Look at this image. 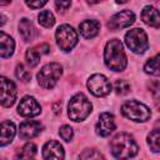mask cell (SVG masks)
<instances>
[{
	"label": "cell",
	"instance_id": "obj_18",
	"mask_svg": "<svg viewBox=\"0 0 160 160\" xmlns=\"http://www.w3.org/2000/svg\"><path fill=\"white\" fill-rule=\"evenodd\" d=\"M0 56L2 59L9 58L12 55L14 49H15V42L12 40V38H10L9 35H6L4 31L0 32Z\"/></svg>",
	"mask_w": 160,
	"mask_h": 160
},
{
	"label": "cell",
	"instance_id": "obj_11",
	"mask_svg": "<svg viewBox=\"0 0 160 160\" xmlns=\"http://www.w3.org/2000/svg\"><path fill=\"white\" fill-rule=\"evenodd\" d=\"M16 100V88L15 84L1 76V105L4 108H10Z\"/></svg>",
	"mask_w": 160,
	"mask_h": 160
},
{
	"label": "cell",
	"instance_id": "obj_9",
	"mask_svg": "<svg viewBox=\"0 0 160 160\" xmlns=\"http://www.w3.org/2000/svg\"><path fill=\"white\" fill-rule=\"evenodd\" d=\"M134 21H135L134 12L131 10H122L110 18V20L108 21V28L110 30H119L130 26Z\"/></svg>",
	"mask_w": 160,
	"mask_h": 160
},
{
	"label": "cell",
	"instance_id": "obj_35",
	"mask_svg": "<svg viewBox=\"0 0 160 160\" xmlns=\"http://www.w3.org/2000/svg\"><path fill=\"white\" fill-rule=\"evenodd\" d=\"M101 0H88V2H90V4H96V2H100Z\"/></svg>",
	"mask_w": 160,
	"mask_h": 160
},
{
	"label": "cell",
	"instance_id": "obj_22",
	"mask_svg": "<svg viewBox=\"0 0 160 160\" xmlns=\"http://www.w3.org/2000/svg\"><path fill=\"white\" fill-rule=\"evenodd\" d=\"M38 21L44 28H51L55 22V18H54V15L50 10H42L38 15Z\"/></svg>",
	"mask_w": 160,
	"mask_h": 160
},
{
	"label": "cell",
	"instance_id": "obj_4",
	"mask_svg": "<svg viewBox=\"0 0 160 160\" xmlns=\"http://www.w3.org/2000/svg\"><path fill=\"white\" fill-rule=\"evenodd\" d=\"M121 114L136 122H144L148 121L151 116L150 109L144 105L142 102H139L136 100H129L122 104L121 106Z\"/></svg>",
	"mask_w": 160,
	"mask_h": 160
},
{
	"label": "cell",
	"instance_id": "obj_6",
	"mask_svg": "<svg viewBox=\"0 0 160 160\" xmlns=\"http://www.w3.org/2000/svg\"><path fill=\"white\" fill-rule=\"evenodd\" d=\"M125 44L135 54H142L149 48L148 35L142 29L135 28L125 34Z\"/></svg>",
	"mask_w": 160,
	"mask_h": 160
},
{
	"label": "cell",
	"instance_id": "obj_8",
	"mask_svg": "<svg viewBox=\"0 0 160 160\" xmlns=\"http://www.w3.org/2000/svg\"><path fill=\"white\" fill-rule=\"evenodd\" d=\"M88 89L95 96H106L111 91V84L106 76L95 74L88 80Z\"/></svg>",
	"mask_w": 160,
	"mask_h": 160
},
{
	"label": "cell",
	"instance_id": "obj_17",
	"mask_svg": "<svg viewBox=\"0 0 160 160\" xmlns=\"http://www.w3.org/2000/svg\"><path fill=\"white\" fill-rule=\"evenodd\" d=\"M19 34L24 41H32L36 35V29L29 19H21L19 22Z\"/></svg>",
	"mask_w": 160,
	"mask_h": 160
},
{
	"label": "cell",
	"instance_id": "obj_26",
	"mask_svg": "<svg viewBox=\"0 0 160 160\" xmlns=\"http://www.w3.org/2000/svg\"><path fill=\"white\" fill-rule=\"evenodd\" d=\"M114 89H115V91H116V94H119V95H125V94H128L129 91H130V84L126 81V80H116L115 81V84H114Z\"/></svg>",
	"mask_w": 160,
	"mask_h": 160
},
{
	"label": "cell",
	"instance_id": "obj_16",
	"mask_svg": "<svg viewBox=\"0 0 160 160\" xmlns=\"http://www.w3.org/2000/svg\"><path fill=\"white\" fill-rule=\"evenodd\" d=\"M79 30L85 39H92L99 34L100 24L96 20H84L79 24Z\"/></svg>",
	"mask_w": 160,
	"mask_h": 160
},
{
	"label": "cell",
	"instance_id": "obj_32",
	"mask_svg": "<svg viewBox=\"0 0 160 160\" xmlns=\"http://www.w3.org/2000/svg\"><path fill=\"white\" fill-rule=\"evenodd\" d=\"M38 50H39L41 54H48L49 50H50V46H49L48 44H41V45L38 46Z\"/></svg>",
	"mask_w": 160,
	"mask_h": 160
},
{
	"label": "cell",
	"instance_id": "obj_34",
	"mask_svg": "<svg viewBox=\"0 0 160 160\" xmlns=\"http://www.w3.org/2000/svg\"><path fill=\"white\" fill-rule=\"evenodd\" d=\"M11 0H0V5L1 6H4V5H6V4H9Z\"/></svg>",
	"mask_w": 160,
	"mask_h": 160
},
{
	"label": "cell",
	"instance_id": "obj_2",
	"mask_svg": "<svg viewBox=\"0 0 160 160\" xmlns=\"http://www.w3.org/2000/svg\"><path fill=\"white\" fill-rule=\"evenodd\" d=\"M111 154L118 159H129L138 154V144L130 134L120 132L110 141Z\"/></svg>",
	"mask_w": 160,
	"mask_h": 160
},
{
	"label": "cell",
	"instance_id": "obj_23",
	"mask_svg": "<svg viewBox=\"0 0 160 160\" xmlns=\"http://www.w3.org/2000/svg\"><path fill=\"white\" fill-rule=\"evenodd\" d=\"M35 154H36V146H35V144L28 142L18 152V158H20V159H30V158H34Z\"/></svg>",
	"mask_w": 160,
	"mask_h": 160
},
{
	"label": "cell",
	"instance_id": "obj_28",
	"mask_svg": "<svg viewBox=\"0 0 160 160\" xmlns=\"http://www.w3.org/2000/svg\"><path fill=\"white\" fill-rule=\"evenodd\" d=\"M80 159H100V158H104L99 151L94 150V149H90V150H85L84 152H81L79 155Z\"/></svg>",
	"mask_w": 160,
	"mask_h": 160
},
{
	"label": "cell",
	"instance_id": "obj_3",
	"mask_svg": "<svg viewBox=\"0 0 160 160\" xmlns=\"http://www.w3.org/2000/svg\"><path fill=\"white\" fill-rule=\"evenodd\" d=\"M91 102L84 94H76L70 99L68 105V115L72 121H82L91 112Z\"/></svg>",
	"mask_w": 160,
	"mask_h": 160
},
{
	"label": "cell",
	"instance_id": "obj_10",
	"mask_svg": "<svg viewBox=\"0 0 160 160\" xmlns=\"http://www.w3.org/2000/svg\"><path fill=\"white\" fill-rule=\"evenodd\" d=\"M18 112L24 118H32L41 112V106L32 96H24L18 105Z\"/></svg>",
	"mask_w": 160,
	"mask_h": 160
},
{
	"label": "cell",
	"instance_id": "obj_36",
	"mask_svg": "<svg viewBox=\"0 0 160 160\" xmlns=\"http://www.w3.org/2000/svg\"><path fill=\"white\" fill-rule=\"evenodd\" d=\"M126 1H128V0H116V2H118V4H125Z\"/></svg>",
	"mask_w": 160,
	"mask_h": 160
},
{
	"label": "cell",
	"instance_id": "obj_29",
	"mask_svg": "<svg viewBox=\"0 0 160 160\" xmlns=\"http://www.w3.org/2000/svg\"><path fill=\"white\" fill-rule=\"evenodd\" d=\"M148 88L152 96L158 100H160V81H151L148 84Z\"/></svg>",
	"mask_w": 160,
	"mask_h": 160
},
{
	"label": "cell",
	"instance_id": "obj_24",
	"mask_svg": "<svg viewBox=\"0 0 160 160\" xmlns=\"http://www.w3.org/2000/svg\"><path fill=\"white\" fill-rule=\"evenodd\" d=\"M40 55L41 52L38 50V48H31V49H28L26 54H25V58L28 60V64L32 68V66H36L39 62H40Z\"/></svg>",
	"mask_w": 160,
	"mask_h": 160
},
{
	"label": "cell",
	"instance_id": "obj_5",
	"mask_svg": "<svg viewBox=\"0 0 160 160\" xmlns=\"http://www.w3.org/2000/svg\"><path fill=\"white\" fill-rule=\"evenodd\" d=\"M62 74V68L58 62H50L45 65L38 72V81L44 89H52Z\"/></svg>",
	"mask_w": 160,
	"mask_h": 160
},
{
	"label": "cell",
	"instance_id": "obj_14",
	"mask_svg": "<svg viewBox=\"0 0 160 160\" xmlns=\"http://www.w3.org/2000/svg\"><path fill=\"white\" fill-rule=\"evenodd\" d=\"M64 149L60 142L55 140L48 141L42 148V158L44 159H64Z\"/></svg>",
	"mask_w": 160,
	"mask_h": 160
},
{
	"label": "cell",
	"instance_id": "obj_25",
	"mask_svg": "<svg viewBox=\"0 0 160 160\" xmlns=\"http://www.w3.org/2000/svg\"><path fill=\"white\" fill-rule=\"evenodd\" d=\"M15 75H16V78H18L20 81H22V82H28V81H30V79H31L30 71L26 70V68H25L22 64H19V65L16 66Z\"/></svg>",
	"mask_w": 160,
	"mask_h": 160
},
{
	"label": "cell",
	"instance_id": "obj_33",
	"mask_svg": "<svg viewBox=\"0 0 160 160\" xmlns=\"http://www.w3.org/2000/svg\"><path fill=\"white\" fill-rule=\"evenodd\" d=\"M59 105H60V102H58V104H55V105H54V111H55V114L61 112V106L59 108Z\"/></svg>",
	"mask_w": 160,
	"mask_h": 160
},
{
	"label": "cell",
	"instance_id": "obj_31",
	"mask_svg": "<svg viewBox=\"0 0 160 160\" xmlns=\"http://www.w3.org/2000/svg\"><path fill=\"white\" fill-rule=\"evenodd\" d=\"M48 0H25L26 5L30 8V9H39L41 6H44L46 4Z\"/></svg>",
	"mask_w": 160,
	"mask_h": 160
},
{
	"label": "cell",
	"instance_id": "obj_20",
	"mask_svg": "<svg viewBox=\"0 0 160 160\" xmlns=\"http://www.w3.org/2000/svg\"><path fill=\"white\" fill-rule=\"evenodd\" d=\"M144 70L146 74L154 75V76H160V52L155 55L154 58L149 59V61L145 64Z\"/></svg>",
	"mask_w": 160,
	"mask_h": 160
},
{
	"label": "cell",
	"instance_id": "obj_7",
	"mask_svg": "<svg viewBox=\"0 0 160 160\" xmlns=\"http://www.w3.org/2000/svg\"><path fill=\"white\" fill-rule=\"evenodd\" d=\"M56 42L62 51H70L78 44V32L70 25H60L56 30Z\"/></svg>",
	"mask_w": 160,
	"mask_h": 160
},
{
	"label": "cell",
	"instance_id": "obj_1",
	"mask_svg": "<svg viewBox=\"0 0 160 160\" xmlns=\"http://www.w3.org/2000/svg\"><path fill=\"white\" fill-rule=\"evenodd\" d=\"M104 61L112 71H122L126 68V55L119 39H111L108 41L104 50Z\"/></svg>",
	"mask_w": 160,
	"mask_h": 160
},
{
	"label": "cell",
	"instance_id": "obj_12",
	"mask_svg": "<svg viewBox=\"0 0 160 160\" xmlns=\"http://www.w3.org/2000/svg\"><path fill=\"white\" fill-rule=\"evenodd\" d=\"M115 120L110 112H102L99 116V121L96 124V132L100 136H109L115 130Z\"/></svg>",
	"mask_w": 160,
	"mask_h": 160
},
{
	"label": "cell",
	"instance_id": "obj_27",
	"mask_svg": "<svg viewBox=\"0 0 160 160\" xmlns=\"http://www.w3.org/2000/svg\"><path fill=\"white\" fill-rule=\"evenodd\" d=\"M59 134H60L61 139L65 140V141H70V140L72 139V135H74L72 129H71L69 125H64V126H61Z\"/></svg>",
	"mask_w": 160,
	"mask_h": 160
},
{
	"label": "cell",
	"instance_id": "obj_30",
	"mask_svg": "<svg viewBox=\"0 0 160 160\" xmlns=\"http://www.w3.org/2000/svg\"><path fill=\"white\" fill-rule=\"evenodd\" d=\"M71 0H55V6L59 12H64L70 8Z\"/></svg>",
	"mask_w": 160,
	"mask_h": 160
},
{
	"label": "cell",
	"instance_id": "obj_13",
	"mask_svg": "<svg viewBox=\"0 0 160 160\" xmlns=\"http://www.w3.org/2000/svg\"><path fill=\"white\" fill-rule=\"evenodd\" d=\"M42 129H44V126L39 121L28 120V121H24L20 125L19 136L22 140H29V139H32V138L38 136L42 131Z\"/></svg>",
	"mask_w": 160,
	"mask_h": 160
},
{
	"label": "cell",
	"instance_id": "obj_15",
	"mask_svg": "<svg viewBox=\"0 0 160 160\" xmlns=\"http://www.w3.org/2000/svg\"><path fill=\"white\" fill-rule=\"evenodd\" d=\"M141 20L152 28H160V11L154 6H145L141 11Z\"/></svg>",
	"mask_w": 160,
	"mask_h": 160
},
{
	"label": "cell",
	"instance_id": "obj_21",
	"mask_svg": "<svg viewBox=\"0 0 160 160\" xmlns=\"http://www.w3.org/2000/svg\"><path fill=\"white\" fill-rule=\"evenodd\" d=\"M148 145L151 151H160V129H155L148 135Z\"/></svg>",
	"mask_w": 160,
	"mask_h": 160
},
{
	"label": "cell",
	"instance_id": "obj_19",
	"mask_svg": "<svg viewBox=\"0 0 160 160\" xmlns=\"http://www.w3.org/2000/svg\"><path fill=\"white\" fill-rule=\"evenodd\" d=\"M15 125L10 120H4L1 122V146L8 145L12 141L15 136Z\"/></svg>",
	"mask_w": 160,
	"mask_h": 160
}]
</instances>
